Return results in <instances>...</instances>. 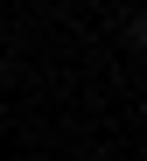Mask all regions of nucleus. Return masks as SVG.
<instances>
[{
	"instance_id": "f257e3e1",
	"label": "nucleus",
	"mask_w": 147,
	"mask_h": 161,
	"mask_svg": "<svg viewBox=\"0 0 147 161\" xmlns=\"http://www.w3.org/2000/svg\"><path fill=\"white\" fill-rule=\"evenodd\" d=\"M133 42H140V49H147V21H140V28H133Z\"/></svg>"
}]
</instances>
